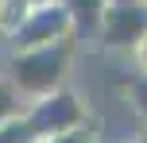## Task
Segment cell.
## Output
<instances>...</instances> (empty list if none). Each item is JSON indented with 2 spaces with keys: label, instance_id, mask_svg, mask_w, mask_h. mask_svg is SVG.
Returning a JSON list of instances; mask_svg holds the SVG:
<instances>
[{
  "label": "cell",
  "instance_id": "6da1fadb",
  "mask_svg": "<svg viewBox=\"0 0 147 143\" xmlns=\"http://www.w3.org/2000/svg\"><path fill=\"white\" fill-rule=\"evenodd\" d=\"M78 58V39H58L47 46H23V50H0V74L12 81L23 101H35L70 85V70Z\"/></svg>",
  "mask_w": 147,
  "mask_h": 143
},
{
  "label": "cell",
  "instance_id": "7a4b0ae2",
  "mask_svg": "<svg viewBox=\"0 0 147 143\" xmlns=\"http://www.w3.org/2000/svg\"><path fill=\"white\" fill-rule=\"evenodd\" d=\"M89 116L93 112H89L85 97H81L74 85H62V89L43 93V97H35V101L23 105V120H27V128L35 132V143L47 139V136H58V132L74 128V124L89 120Z\"/></svg>",
  "mask_w": 147,
  "mask_h": 143
},
{
  "label": "cell",
  "instance_id": "3957f363",
  "mask_svg": "<svg viewBox=\"0 0 147 143\" xmlns=\"http://www.w3.org/2000/svg\"><path fill=\"white\" fill-rule=\"evenodd\" d=\"M143 31H147V4H140V0H116V4L105 8V19L97 27L93 46H101L109 54H132L136 43L143 39Z\"/></svg>",
  "mask_w": 147,
  "mask_h": 143
},
{
  "label": "cell",
  "instance_id": "277c9868",
  "mask_svg": "<svg viewBox=\"0 0 147 143\" xmlns=\"http://www.w3.org/2000/svg\"><path fill=\"white\" fill-rule=\"evenodd\" d=\"M58 39H70V19L62 12L58 0L51 4H39L0 39V50H23V46H47V43H58Z\"/></svg>",
  "mask_w": 147,
  "mask_h": 143
},
{
  "label": "cell",
  "instance_id": "5b68a950",
  "mask_svg": "<svg viewBox=\"0 0 147 143\" xmlns=\"http://www.w3.org/2000/svg\"><path fill=\"white\" fill-rule=\"evenodd\" d=\"M58 4H62V12L70 19V35L78 39V46H93L97 27L105 19V8L112 0H58Z\"/></svg>",
  "mask_w": 147,
  "mask_h": 143
},
{
  "label": "cell",
  "instance_id": "8992f818",
  "mask_svg": "<svg viewBox=\"0 0 147 143\" xmlns=\"http://www.w3.org/2000/svg\"><path fill=\"white\" fill-rule=\"evenodd\" d=\"M124 97H128V105H132V112L143 120V128H147V74L143 70H132V74L124 77Z\"/></svg>",
  "mask_w": 147,
  "mask_h": 143
},
{
  "label": "cell",
  "instance_id": "52a82bcc",
  "mask_svg": "<svg viewBox=\"0 0 147 143\" xmlns=\"http://www.w3.org/2000/svg\"><path fill=\"white\" fill-rule=\"evenodd\" d=\"M39 143H101V124L89 116V120L74 124V128L58 132V136H47V139H39Z\"/></svg>",
  "mask_w": 147,
  "mask_h": 143
},
{
  "label": "cell",
  "instance_id": "ba28073f",
  "mask_svg": "<svg viewBox=\"0 0 147 143\" xmlns=\"http://www.w3.org/2000/svg\"><path fill=\"white\" fill-rule=\"evenodd\" d=\"M39 4H51V0H0V39L20 23L31 8H39Z\"/></svg>",
  "mask_w": 147,
  "mask_h": 143
},
{
  "label": "cell",
  "instance_id": "9c48e42d",
  "mask_svg": "<svg viewBox=\"0 0 147 143\" xmlns=\"http://www.w3.org/2000/svg\"><path fill=\"white\" fill-rule=\"evenodd\" d=\"M23 105H27V101H23L20 93L12 89V81L0 74V124L12 120V116H20V112H23Z\"/></svg>",
  "mask_w": 147,
  "mask_h": 143
},
{
  "label": "cell",
  "instance_id": "30bf717a",
  "mask_svg": "<svg viewBox=\"0 0 147 143\" xmlns=\"http://www.w3.org/2000/svg\"><path fill=\"white\" fill-rule=\"evenodd\" d=\"M0 143H35V132L27 128V120H23V112L0 124Z\"/></svg>",
  "mask_w": 147,
  "mask_h": 143
},
{
  "label": "cell",
  "instance_id": "8fae6325",
  "mask_svg": "<svg viewBox=\"0 0 147 143\" xmlns=\"http://www.w3.org/2000/svg\"><path fill=\"white\" fill-rule=\"evenodd\" d=\"M136 70H143V74H147V31H143V39H140V43H136Z\"/></svg>",
  "mask_w": 147,
  "mask_h": 143
},
{
  "label": "cell",
  "instance_id": "7c38bea8",
  "mask_svg": "<svg viewBox=\"0 0 147 143\" xmlns=\"http://www.w3.org/2000/svg\"><path fill=\"white\" fill-rule=\"evenodd\" d=\"M128 143H147V132H140V136H136V139H128Z\"/></svg>",
  "mask_w": 147,
  "mask_h": 143
},
{
  "label": "cell",
  "instance_id": "4fadbf2b",
  "mask_svg": "<svg viewBox=\"0 0 147 143\" xmlns=\"http://www.w3.org/2000/svg\"><path fill=\"white\" fill-rule=\"evenodd\" d=\"M140 4H147V0H140Z\"/></svg>",
  "mask_w": 147,
  "mask_h": 143
},
{
  "label": "cell",
  "instance_id": "5bb4252c",
  "mask_svg": "<svg viewBox=\"0 0 147 143\" xmlns=\"http://www.w3.org/2000/svg\"><path fill=\"white\" fill-rule=\"evenodd\" d=\"M112 4H116V0H112Z\"/></svg>",
  "mask_w": 147,
  "mask_h": 143
}]
</instances>
